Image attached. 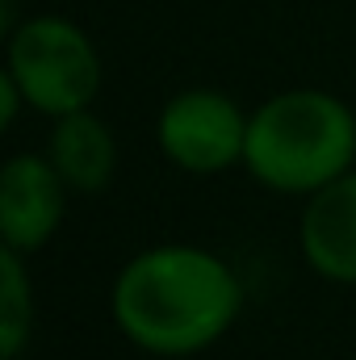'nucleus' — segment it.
Here are the masks:
<instances>
[{"instance_id":"nucleus-1","label":"nucleus","mask_w":356,"mask_h":360,"mask_svg":"<svg viewBox=\"0 0 356 360\" xmlns=\"http://www.w3.org/2000/svg\"><path fill=\"white\" fill-rule=\"evenodd\" d=\"M117 331L147 356H197L214 348L243 310L235 269L197 243H155L113 276Z\"/></svg>"},{"instance_id":"nucleus-2","label":"nucleus","mask_w":356,"mask_h":360,"mask_svg":"<svg viewBox=\"0 0 356 360\" xmlns=\"http://www.w3.org/2000/svg\"><path fill=\"white\" fill-rule=\"evenodd\" d=\"M356 164V113L323 89H289L248 113L243 168L285 197H310Z\"/></svg>"},{"instance_id":"nucleus-3","label":"nucleus","mask_w":356,"mask_h":360,"mask_svg":"<svg viewBox=\"0 0 356 360\" xmlns=\"http://www.w3.org/2000/svg\"><path fill=\"white\" fill-rule=\"evenodd\" d=\"M8 72L38 113L63 117L92 109L101 92V55L68 17H30L8 34Z\"/></svg>"},{"instance_id":"nucleus-4","label":"nucleus","mask_w":356,"mask_h":360,"mask_svg":"<svg viewBox=\"0 0 356 360\" xmlns=\"http://www.w3.org/2000/svg\"><path fill=\"white\" fill-rule=\"evenodd\" d=\"M155 143L180 172L214 176L231 164H243L248 113L235 105V96L218 89H184L160 109Z\"/></svg>"},{"instance_id":"nucleus-5","label":"nucleus","mask_w":356,"mask_h":360,"mask_svg":"<svg viewBox=\"0 0 356 360\" xmlns=\"http://www.w3.org/2000/svg\"><path fill=\"white\" fill-rule=\"evenodd\" d=\"M68 180L51 164V155H13L0 168V235L17 252H38L63 226Z\"/></svg>"},{"instance_id":"nucleus-6","label":"nucleus","mask_w":356,"mask_h":360,"mask_svg":"<svg viewBox=\"0 0 356 360\" xmlns=\"http://www.w3.org/2000/svg\"><path fill=\"white\" fill-rule=\"evenodd\" d=\"M298 243L310 272H319L331 285H356V172L323 184L306 197Z\"/></svg>"},{"instance_id":"nucleus-7","label":"nucleus","mask_w":356,"mask_h":360,"mask_svg":"<svg viewBox=\"0 0 356 360\" xmlns=\"http://www.w3.org/2000/svg\"><path fill=\"white\" fill-rule=\"evenodd\" d=\"M46 155L59 168V176L68 180L72 193H101V188H109L113 168H117L113 130L92 109H76V113L55 117Z\"/></svg>"},{"instance_id":"nucleus-8","label":"nucleus","mask_w":356,"mask_h":360,"mask_svg":"<svg viewBox=\"0 0 356 360\" xmlns=\"http://www.w3.org/2000/svg\"><path fill=\"white\" fill-rule=\"evenodd\" d=\"M25 252L0 248V356L17 360L34 335V285L21 264Z\"/></svg>"},{"instance_id":"nucleus-9","label":"nucleus","mask_w":356,"mask_h":360,"mask_svg":"<svg viewBox=\"0 0 356 360\" xmlns=\"http://www.w3.org/2000/svg\"><path fill=\"white\" fill-rule=\"evenodd\" d=\"M21 105H30V101H25V92H21V84L13 80V72L4 68V76H0V126H4V130H8V126L17 122Z\"/></svg>"}]
</instances>
